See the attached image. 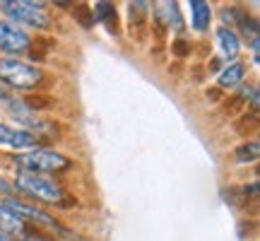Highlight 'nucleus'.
Returning a JSON list of instances; mask_svg holds the SVG:
<instances>
[{
  "instance_id": "obj_5",
  "label": "nucleus",
  "mask_w": 260,
  "mask_h": 241,
  "mask_svg": "<svg viewBox=\"0 0 260 241\" xmlns=\"http://www.w3.org/2000/svg\"><path fill=\"white\" fill-rule=\"evenodd\" d=\"M0 203L5 205L12 215H17L19 220L24 224H29V227L48 229V232H56V234H60V236H68V234H70L53 215L48 213V210H44V207H39V205H34V203H29V200H22L17 195H10V198H3Z\"/></svg>"
},
{
  "instance_id": "obj_11",
  "label": "nucleus",
  "mask_w": 260,
  "mask_h": 241,
  "mask_svg": "<svg viewBox=\"0 0 260 241\" xmlns=\"http://www.w3.org/2000/svg\"><path fill=\"white\" fill-rule=\"evenodd\" d=\"M92 12H94V22H99V24H104L106 27V32L109 34H118L121 32V24H118V15H116V8H113L111 3H96L92 8Z\"/></svg>"
},
{
  "instance_id": "obj_19",
  "label": "nucleus",
  "mask_w": 260,
  "mask_h": 241,
  "mask_svg": "<svg viewBox=\"0 0 260 241\" xmlns=\"http://www.w3.org/2000/svg\"><path fill=\"white\" fill-rule=\"evenodd\" d=\"M0 241H19V239H15V236H10V234H5V232H0Z\"/></svg>"
},
{
  "instance_id": "obj_4",
  "label": "nucleus",
  "mask_w": 260,
  "mask_h": 241,
  "mask_svg": "<svg viewBox=\"0 0 260 241\" xmlns=\"http://www.w3.org/2000/svg\"><path fill=\"white\" fill-rule=\"evenodd\" d=\"M15 167H17V171H27V174L56 176V174L73 169V159L63 152H56V149L37 147L29 149V152H22V155H15Z\"/></svg>"
},
{
  "instance_id": "obj_2",
  "label": "nucleus",
  "mask_w": 260,
  "mask_h": 241,
  "mask_svg": "<svg viewBox=\"0 0 260 241\" xmlns=\"http://www.w3.org/2000/svg\"><path fill=\"white\" fill-rule=\"evenodd\" d=\"M17 193L27 195L37 203L44 205H58V207H68L65 200H70V195L65 191V186L56 181L53 176H39V174H27V171H17L15 178L10 181Z\"/></svg>"
},
{
  "instance_id": "obj_6",
  "label": "nucleus",
  "mask_w": 260,
  "mask_h": 241,
  "mask_svg": "<svg viewBox=\"0 0 260 241\" xmlns=\"http://www.w3.org/2000/svg\"><path fill=\"white\" fill-rule=\"evenodd\" d=\"M34 46V39L29 32L15 27L8 19H0V56L22 58Z\"/></svg>"
},
{
  "instance_id": "obj_10",
  "label": "nucleus",
  "mask_w": 260,
  "mask_h": 241,
  "mask_svg": "<svg viewBox=\"0 0 260 241\" xmlns=\"http://www.w3.org/2000/svg\"><path fill=\"white\" fill-rule=\"evenodd\" d=\"M190 27L195 32H207L212 22V5L207 0H190Z\"/></svg>"
},
{
  "instance_id": "obj_8",
  "label": "nucleus",
  "mask_w": 260,
  "mask_h": 241,
  "mask_svg": "<svg viewBox=\"0 0 260 241\" xmlns=\"http://www.w3.org/2000/svg\"><path fill=\"white\" fill-rule=\"evenodd\" d=\"M217 46H219V53L224 56V61L232 63V61H236L239 53H241V39H239V34H236L234 29L219 27L217 29Z\"/></svg>"
},
{
  "instance_id": "obj_3",
  "label": "nucleus",
  "mask_w": 260,
  "mask_h": 241,
  "mask_svg": "<svg viewBox=\"0 0 260 241\" xmlns=\"http://www.w3.org/2000/svg\"><path fill=\"white\" fill-rule=\"evenodd\" d=\"M0 15L3 19L12 22L19 29H37V32H46L51 27V15L46 10V3H37V0H3L0 3Z\"/></svg>"
},
{
  "instance_id": "obj_15",
  "label": "nucleus",
  "mask_w": 260,
  "mask_h": 241,
  "mask_svg": "<svg viewBox=\"0 0 260 241\" xmlns=\"http://www.w3.org/2000/svg\"><path fill=\"white\" fill-rule=\"evenodd\" d=\"M73 15L75 19L80 22V27L84 29H92L94 27V12L89 5H84V3H80V5H73Z\"/></svg>"
},
{
  "instance_id": "obj_16",
  "label": "nucleus",
  "mask_w": 260,
  "mask_h": 241,
  "mask_svg": "<svg viewBox=\"0 0 260 241\" xmlns=\"http://www.w3.org/2000/svg\"><path fill=\"white\" fill-rule=\"evenodd\" d=\"M10 195H15V188L5 176H0V198H10Z\"/></svg>"
},
{
  "instance_id": "obj_17",
  "label": "nucleus",
  "mask_w": 260,
  "mask_h": 241,
  "mask_svg": "<svg viewBox=\"0 0 260 241\" xmlns=\"http://www.w3.org/2000/svg\"><path fill=\"white\" fill-rule=\"evenodd\" d=\"M31 229H34V227H29V224H27V229H24V236H22L19 241H51V239H44V236H39V239H37V236L31 234Z\"/></svg>"
},
{
  "instance_id": "obj_7",
  "label": "nucleus",
  "mask_w": 260,
  "mask_h": 241,
  "mask_svg": "<svg viewBox=\"0 0 260 241\" xmlns=\"http://www.w3.org/2000/svg\"><path fill=\"white\" fill-rule=\"evenodd\" d=\"M37 147H41V140L37 135L0 120V149L22 155V152H29V149H37Z\"/></svg>"
},
{
  "instance_id": "obj_18",
  "label": "nucleus",
  "mask_w": 260,
  "mask_h": 241,
  "mask_svg": "<svg viewBox=\"0 0 260 241\" xmlns=\"http://www.w3.org/2000/svg\"><path fill=\"white\" fill-rule=\"evenodd\" d=\"M174 46H176V48H174V51H176L178 56H186V53H188L186 48H183V46H188V44H186V41H183V39H178V41H176V44H174Z\"/></svg>"
},
{
  "instance_id": "obj_13",
  "label": "nucleus",
  "mask_w": 260,
  "mask_h": 241,
  "mask_svg": "<svg viewBox=\"0 0 260 241\" xmlns=\"http://www.w3.org/2000/svg\"><path fill=\"white\" fill-rule=\"evenodd\" d=\"M258 152H260V145L255 140L243 142V145H239L236 152H234V162H236V164H253V162H258Z\"/></svg>"
},
{
  "instance_id": "obj_14",
  "label": "nucleus",
  "mask_w": 260,
  "mask_h": 241,
  "mask_svg": "<svg viewBox=\"0 0 260 241\" xmlns=\"http://www.w3.org/2000/svg\"><path fill=\"white\" fill-rule=\"evenodd\" d=\"M161 8L167 12V22H164V24H167L169 29L174 27L181 32V29H183V19H181V8H178V3H164Z\"/></svg>"
},
{
  "instance_id": "obj_1",
  "label": "nucleus",
  "mask_w": 260,
  "mask_h": 241,
  "mask_svg": "<svg viewBox=\"0 0 260 241\" xmlns=\"http://www.w3.org/2000/svg\"><path fill=\"white\" fill-rule=\"evenodd\" d=\"M0 84L12 94H34L44 92L48 84V73L37 63H29L24 58L0 56Z\"/></svg>"
},
{
  "instance_id": "obj_9",
  "label": "nucleus",
  "mask_w": 260,
  "mask_h": 241,
  "mask_svg": "<svg viewBox=\"0 0 260 241\" xmlns=\"http://www.w3.org/2000/svg\"><path fill=\"white\" fill-rule=\"evenodd\" d=\"M243 77H246V65L241 61H232L224 65V70L217 77V84L219 89H239L243 84Z\"/></svg>"
},
{
  "instance_id": "obj_12",
  "label": "nucleus",
  "mask_w": 260,
  "mask_h": 241,
  "mask_svg": "<svg viewBox=\"0 0 260 241\" xmlns=\"http://www.w3.org/2000/svg\"><path fill=\"white\" fill-rule=\"evenodd\" d=\"M24 229H27V224L0 203V232L10 234V236H15V239H22V236H24Z\"/></svg>"
}]
</instances>
